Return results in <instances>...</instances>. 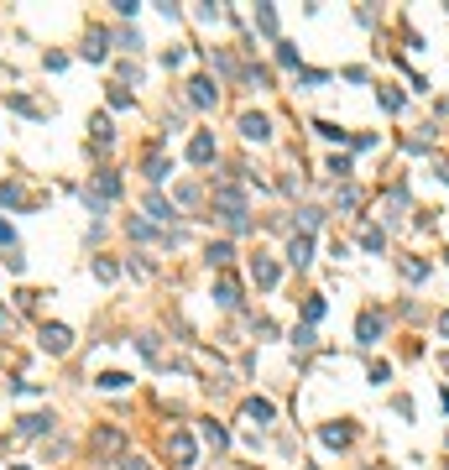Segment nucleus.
<instances>
[{
    "mask_svg": "<svg viewBox=\"0 0 449 470\" xmlns=\"http://www.w3.org/2000/svg\"><path fill=\"white\" fill-rule=\"evenodd\" d=\"M361 246L366 251H381V230H376V225H366V230H361Z\"/></svg>",
    "mask_w": 449,
    "mask_h": 470,
    "instance_id": "25",
    "label": "nucleus"
},
{
    "mask_svg": "<svg viewBox=\"0 0 449 470\" xmlns=\"http://www.w3.org/2000/svg\"><path fill=\"white\" fill-rule=\"evenodd\" d=\"M324 445H335V450L350 445V428H345V423H329V428H324Z\"/></svg>",
    "mask_w": 449,
    "mask_h": 470,
    "instance_id": "19",
    "label": "nucleus"
},
{
    "mask_svg": "<svg viewBox=\"0 0 449 470\" xmlns=\"http://www.w3.org/2000/svg\"><path fill=\"white\" fill-rule=\"evenodd\" d=\"M439 334H444V340H449V308H444V314H439Z\"/></svg>",
    "mask_w": 449,
    "mask_h": 470,
    "instance_id": "31",
    "label": "nucleus"
},
{
    "mask_svg": "<svg viewBox=\"0 0 449 470\" xmlns=\"http://www.w3.org/2000/svg\"><path fill=\"white\" fill-rule=\"evenodd\" d=\"M204 439H209V445H215V450H224V439H230V434H224V428H220L215 418H209V423H204Z\"/></svg>",
    "mask_w": 449,
    "mask_h": 470,
    "instance_id": "23",
    "label": "nucleus"
},
{
    "mask_svg": "<svg viewBox=\"0 0 449 470\" xmlns=\"http://www.w3.org/2000/svg\"><path fill=\"white\" fill-rule=\"evenodd\" d=\"M287 262H293V266H309V262H313V240H309V235H293V240H287Z\"/></svg>",
    "mask_w": 449,
    "mask_h": 470,
    "instance_id": "9",
    "label": "nucleus"
},
{
    "mask_svg": "<svg viewBox=\"0 0 449 470\" xmlns=\"http://www.w3.org/2000/svg\"><path fill=\"white\" fill-rule=\"evenodd\" d=\"M115 272H121V266H115L110 257H100V262H95V277H100V282H115Z\"/></svg>",
    "mask_w": 449,
    "mask_h": 470,
    "instance_id": "24",
    "label": "nucleus"
},
{
    "mask_svg": "<svg viewBox=\"0 0 449 470\" xmlns=\"http://www.w3.org/2000/svg\"><path fill=\"white\" fill-rule=\"evenodd\" d=\"M37 340H42L47 356H68V351H73V329H68V324H42Z\"/></svg>",
    "mask_w": 449,
    "mask_h": 470,
    "instance_id": "3",
    "label": "nucleus"
},
{
    "mask_svg": "<svg viewBox=\"0 0 449 470\" xmlns=\"http://www.w3.org/2000/svg\"><path fill=\"white\" fill-rule=\"evenodd\" d=\"M209 157H215V136H209V131H199V136L188 141V163H193V168H204Z\"/></svg>",
    "mask_w": 449,
    "mask_h": 470,
    "instance_id": "6",
    "label": "nucleus"
},
{
    "mask_svg": "<svg viewBox=\"0 0 449 470\" xmlns=\"http://www.w3.org/2000/svg\"><path fill=\"white\" fill-rule=\"evenodd\" d=\"M126 382H131V376H126V371H104V376H100V387H104V392H121V387H126Z\"/></svg>",
    "mask_w": 449,
    "mask_h": 470,
    "instance_id": "21",
    "label": "nucleus"
},
{
    "mask_svg": "<svg viewBox=\"0 0 449 470\" xmlns=\"http://www.w3.org/2000/svg\"><path fill=\"white\" fill-rule=\"evenodd\" d=\"M136 345H141V356H147V360H157V356H162V351H157V334H141Z\"/></svg>",
    "mask_w": 449,
    "mask_h": 470,
    "instance_id": "27",
    "label": "nucleus"
},
{
    "mask_svg": "<svg viewBox=\"0 0 449 470\" xmlns=\"http://www.w3.org/2000/svg\"><path fill=\"white\" fill-rule=\"evenodd\" d=\"M313 131H319V136H324V141H350V136H345V131H340V126H335V120H319V126H313Z\"/></svg>",
    "mask_w": 449,
    "mask_h": 470,
    "instance_id": "22",
    "label": "nucleus"
},
{
    "mask_svg": "<svg viewBox=\"0 0 449 470\" xmlns=\"http://www.w3.org/2000/svg\"><path fill=\"white\" fill-rule=\"evenodd\" d=\"M167 172H173V168H167V157H157V152H152V157H147V178H152V183H162Z\"/></svg>",
    "mask_w": 449,
    "mask_h": 470,
    "instance_id": "18",
    "label": "nucleus"
},
{
    "mask_svg": "<svg viewBox=\"0 0 449 470\" xmlns=\"http://www.w3.org/2000/svg\"><path fill=\"white\" fill-rule=\"evenodd\" d=\"M47 428H52V413H26V418L16 423V434L21 439H37V434H47Z\"/></svg>",
    "mask_w": 449,
    "mask_h": 470,
    "instance_id": "7",
    "label": "nucleus"
},
{
    "mask_svg": "<svg viewBox=\"0 0 449 470\" xmlns=\"http://www.w3.org/2000/svg\"><path fill=\"white\" fill-rule=\"evenodd\" d=\"M241 136H246V141H267V136H272V120L256 115V110H246V115H241Z\"/></svg>",
    "mask_w": 449,
    "mask_h": 470,
    "instance_id": "5",
    "label": "nucleus"
},
{
    "mask_svg": "<svg viewBox=\"0 0 449 470\" xmlns=\"http://www.w3.org/2000/svg\"><path fill=\"white\" fill-rule=\"evenodd\" d=\"M89 131H95V152H110V146H115V131H110V115H95V120H89Z\"/></svg>",
    "mask_w": 449,
    "mask_h": 470,
    "instance_id": "8",
    "label": "nucleus"
},
{
    "mask_svg": "<svg viewBox=\"0 0 449 470\" xmlns=\"http://www.w3.org/2000/svg\"><path fill=\"white\" fill-rule=\"evenodd\" d=\"M0 246H11V225L6 220H0Z\"/></svg>",
    "mask_w": 449,
    "mask_h": 470,
    "instance_id": "32",
    "label": "nucleus"
},
{
    "mask_svg": "<svg viewBox=\"0 0 449 470\" xmlns=\"http://www.w3.org/2000/svg\"><path fill=\"white\" fill-rule=\"evenodd\" d=\"M319 314H324V298H309V303H303V319H309V324H313Z\"/></svg>",
    "mask_w": 449,
    "mask_h": 470,
    "instance_id": "28",
    "label": "nucleus"
},
{
    "mask_svg": "<svg viewBox=\"0 0 449 470\" xmlns=\"http://www.w3.org/2000/svg\"><path fill=\"white\" fill-rule=\"evenodd\" d=\"M355 334H361V345H376V334H381V314H376V308H366V314H361Z\"/></svg>",
    "mask_w": 449,
    "mask_h": 470,
    "instance_id": "10",
    "label": "nucleus"
},
{
    "mask_svg": "<svg viewBox=\"0 0 449 470\" xmlns=\"http://www.w3.org/2000/svg\"><path fill=\"white\" fill-rule=\"evenodd\" d=\"M215 100H220V89H215V78H209V74L188 78V105H199V110H209Z\"/></svg>",
    "mask_w": 449,
    "mask_h": 470,
    "instance_id": "4",
    "label": "nucleus"
},
{
    "mask_svg": "<svg viewBox=\"0 0 449 470\" xmlns=\"http://www.w3.org/2000/svg\"><path fill=\"white\" fill-rule=\"evenodd\" d=\"M251 277H256V288H277V262L256 257V262H251Z\"/></svg>",
    "mask_w": 449,
    "mask_h": 470,
    "instance_id": "12",
    "label": "nucleus"
},
{
    "mask_svg": "<svg viewBox=\"0 0 449 470\" xmlns=\"http://www.w3.org/2000/svg\"><path fill=\"white\" fill-rule=\"evenodd\" d=\"M241 413H246V418H256V423H272V402L267 397H246Z\"/></svg>",
    "mask_w": 449,
    "mask_h": 470,
    "instance_id": "14",
    "label": "nucleus"
},
{
    "mask_svg": "<svg viewBox=\"0 0 449 470\" xmlns=\"http://www.w3.org/2000/svg\"><path fill=\"white\" fill-rule=\"evenodd\" d=\"M89 450L100 454V460H115V454L126 450V434L115 423H104V428H95V434H89Z\"/></svg>",
    "mask_w": 449,
    "mask_h": 470,
    "instance_id": "1",
    "label": "nucleus"
},
{
    "mask_svg": "<svg viewBox=\"0 0 449 470\" xmlns=\"http://www.w3.org/2000/svg\"><path fill=\"white\" fill-rule=\"evenodd\" d=\"M84 58H89V63L104 58V26H89V32H84Z\"/></svg>",
    "mask_w": 449,
    "mask_h": 470,
    "instance_id": "11",
    "label": "nucleus"
},
{
    "mask_svg": "<svg viewBox=\"0 0 449 470\" xmlns=\"http://www.w3.org/2000/svg\"><path fill=\"white\" fill-rule=\"evenodd\" d=\"M131 235H136V240H152V220H131Z\"/></svg>",
    "mask_w": 449,
    "mask_h": 470,
    "instance_id": "29",
    "label": "nucleus"
},
{
    "mask_svg": "<svg viewBox=\"0 0 449 470\" xmlns=\"http://www.w3.org/2000/svg\"><path fill=\"white\" fill-rule=\"evenodd\" d=\"M256 26H261L267 37H277V11H272V6H261V11H256Z\"/></svg>",
    "mask_w": 449,
    "mask_h": 470,
    "instance_id": "20",
    "label": "nucleus"
},
{
    "mask_svg": "<svg viewBox=\"0 0 449 470\" xmlns=\"http://www.w3.org/2000/svg\"><path fill=\"white\" fill-rule=\"evenodd\" d=\"M215 298H220L224 308H235V303H241V282H235V277H220V288H215Z\"/></svg>",
    "mask_w": 449,
    "mask_h": 470,
    "instance_id": "13",
    "label": "nucleus"
},
{
    "mask_svg": "<svg viewBox=\"0 0 449 470\" xmlns=\"http://www.w3.org/2000/svg\"><path fill=\"white\" fill-rule=\"evenodd\" d=\"M0 204H16V209H21V204H26V188H21V183H0Z\"/></svg>",
    "mask_w": 449,
    "mask_h": 470,
    "instance_id": "17",
    "label": "nucleus"
},
{
    "mask_svg": "<svg viewBox=\"0 0 449 470\" xmlns=\"http://www.w3.org/2000/svg\"><path fill=\"white\" fill-rule=\"evenodd\" d=\"M167 454L178 460V470H193V460H199V445H193V434H188V428L167 434Z\"/></svg>",
    "mask_w": 449,
    "mask_h": 470,
    "instance_id": "2",
    "label": "nucleus"
},
{
    "mask_svg": "<svg viewBox=\"0 0 449 470\" xmlns=\"http://www.w3.org/2000/svg\"><path fill=\"white\" fill-rule=\"evenodd\" d=\"M121 470H152V465L141 460V454H126V460H121Z\"/></svg>",
    "mask_w": 449,
    "mask_h": 470,
    "instance_id": "30",
    "label": "nucleus"
},
{
    "mask_svg": "<svg viewBox=\"0 0 449 470\" xmlns=\"http://www.w3.org/2000/svg\"><path fill=\"white\" fill-rule=\"evenodd\" d=\"M147 214H152L157 225H167V220H173V204H167L162 194H147Z\"/></svg>",
    "mask_w": 449,
    "mask_h": 470,
    "instance_id": "15",
    "label": "nucleus"
},
{
    "mask_svg": "<svg viewBox=\"0 0 449 470\" xmlns=\"http://www.w3.org/2000/svg\"><path fill=\"white\" fill-rule=\"evenodd\" d=\"M277 63H282V69H298V52L287 47V42H277Z\"/></svg>",
    "mask_w": 449,
    "mask_h": 470,
    "instance_id": "26",
    "label": "nucleus"
},
{
    "mask_svg": "<svg viewBox=\"0 0 449 470\" xmlns=\"http://www.w3.org/2000/svg\"><path fill=\"white\" fill-rule=\"evenodd\" d=\"M204 257H209V266H230V257H235V246H230V240H215V246H209Z\"/></svg>",
    "mask_w": 449,
    "mask_h": 470,
    "instance_id": "16",
    "label": "nucleus"
}]
</instances>
